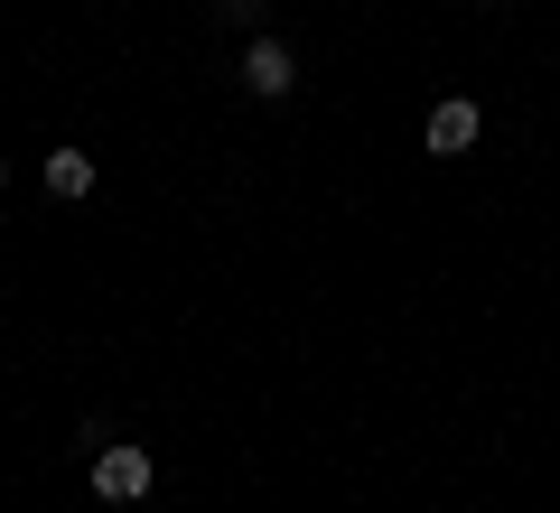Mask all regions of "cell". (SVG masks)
<instances>
[{"mask_svg":"<svg viewBox=\"0 0 560 513\" xmlns=\"http://www.w3.org/2000/svg\"><path fill=\"white\" fill-rule=\"evenodd\" d=\"M150 486H160V457L140 448V439H103L94 448V494L103 504H140Z\"/></svg>","mask_w":560,"mask_h":513,"instance_id":"1","label":"cell"},{"mask_svg":"<svg viewBox=\"0 0 560 513\" xmlns=\"http://www.w3.org/2000/svg\"><path fill=\"white\" fill-rule=\"evenodd\" d=\"M477 131H486V113L467 94H440V103H430V121H420L430 159H467V150H477Z\"/></svg>","mask_w":560,"mask_h":513,"instance_id":"2","label":"cell"},{"mask_svg":"<svg viewBox=\"0 0 560 513\" xmlns=\"http://www.w3.org/2000/svg\"><path fill=\"white\" fill-rule=\"evenodd\" d=\"M290 84H300V57H290V47L271 38V28H261V38L243 47V94H253V103H280Z\"/></svg>","mask_w":560,"mask_h":513,"instance_id":"3","label":"cell"},{"mask_svg":"<svg viewBox=\"0 0 560 513\" xmlns=\"http://www.w3.org/2000/svg\"><path fill=\"white\" fill-rule=\"evenodd\" d=\"M38 178H47V197H57V206H84L103 187V168H94V150H47Z\"/></svg>","mask_w":560,"mask_h":513,"instance_id":"4","label":"cell"},{"mask_svg":"<svg viewBox=\"0 0 560 513\" xmlns=\"http://www.w3.org/2000/svg\"><path fill=\"white\" fill-rule=\"evenodd\" d=\"M215 20H224V28H253V38H261V20H271V0H215Z\"/></svg>","mask_w":560,"mask_h":513,"instance_id":"5","label":"cell"},{"mask_svg":"<svg viewBox=\"0 0 560 513\" xmlns=\"http://www.w3.org/2000/svg\"><path fill=\"white\" fill-rule=\"evenodd\" d=\"M0 187H10V159H0Z\"/></svg>","mask_w":560,"mask_h":513,"instance_id":"6","label":"cell"},{"mask_svg":"<svg viewBox=\"0 0 560 513\" xmlns=\"http://www.w3.org/2000/svg\"><path fill=\"white\" fill-rule=\"evenodd\" d=\"M477 10H504V0H477Z\"/></svg>","mask_w":560,"mask_h":513,"instance_id":"7","label":"cell"}]
</instances>
